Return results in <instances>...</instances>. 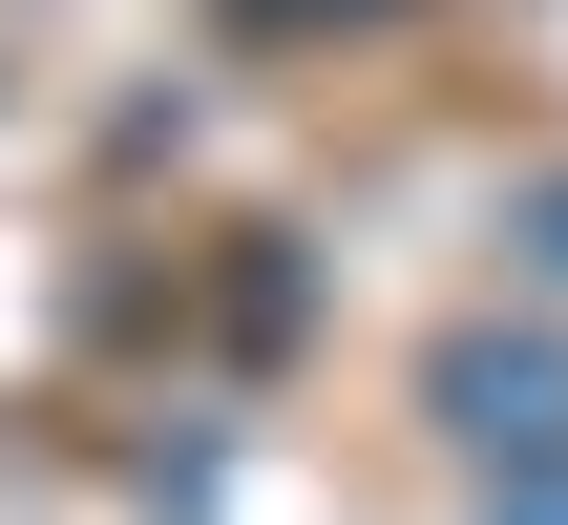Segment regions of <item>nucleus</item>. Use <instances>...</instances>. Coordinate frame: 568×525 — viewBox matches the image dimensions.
<instances>
[{
	"label": "nucleus",
	"mask_w": 568,
	"mask_h": 525,
	"mask_svg": "<svg viewBox=\"0 0 568 525\" xmlns=\"http://www.w3.org/2000/svg\"><path fill=\"white\" fill-rule=\"evenodd\" d=\"M506 484H568V337H443V379H422Z\"/></svg>",
	"instance_id": "f257e3e1"
},
{
	"label": "nucleus",
	"mask_w": 568,
	"mask_h": 525,
	"mask_svg": "<svg viewBox=\"0 0 568 525\" xmlns=\"http://www.w3.org/2000/svg\"><path fill=\"white\" fill-rule=\"evenodd\" d=\"M527 274H568V189H527Z\"/></svg>",
	"instance_id": "f03ea898"
},
{
	"label": "nucleus",
	"mask_w": 568,
	"mask_h": 525,
	"mask_svg": "<svg viewBox=\"0 0 568 525\" xmlns=\"http://www.w3.org/2000/svg\"><path fill=\"white\" fill-rule=\"evenodd\" d=\"M485 525H568V484H506V505H485Z\"/></svg>",
	"instance_id": "7ed1b4c3"
}]
</instances>
